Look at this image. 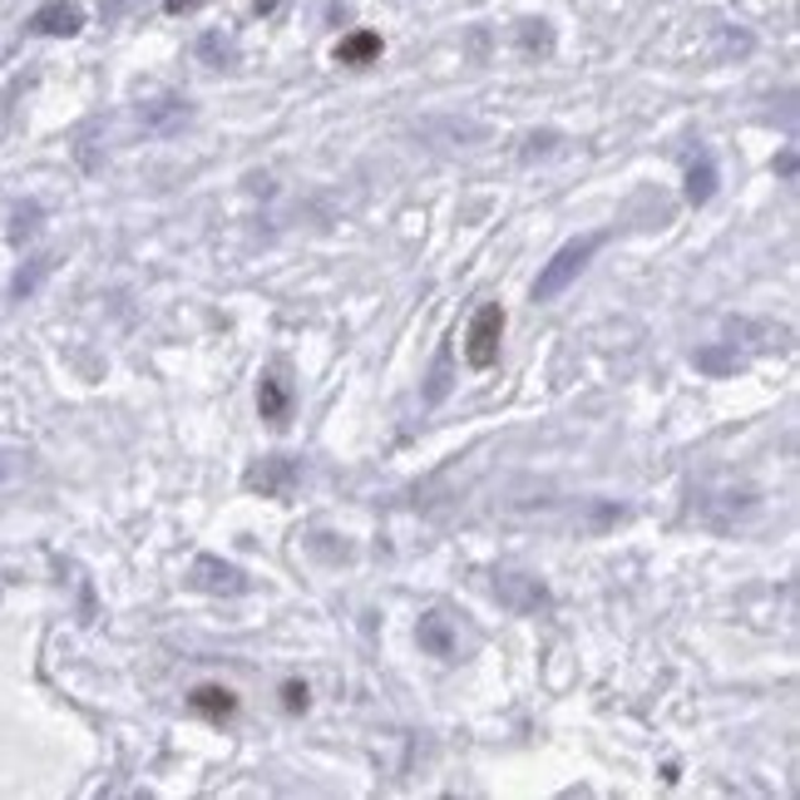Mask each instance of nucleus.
I'll use <instances>...</instances> for the list:
<instances>
[{"label": "nucleus", "mask_w": 800, "mask_h": 800, "mask_svg": "<svg viewBox=\"0 0 800 800\" xmlns=\"http://www.w3.org/2000/svg\"><path fill=\"white\" fill-rule=\"evenodd\" d=\"M697 365L701 371H711V375H721V371H736V351H721V346H707V351H697Z\"/></svg>", "instance_id": "obj_14"}, {"label": "nucleus", "mask_w": 800, "mask_h": 800, "mask_svg": "<svg viewBox=\"0 0 800 800\" xmlns=\"http://www.w3.org/2000/svg\"><path fill=\"white\" fill-rule=\"evenodd\" d=\"M420 647L430 657H454V628L444 612H425L420 618Z\"/></svg>", "instance_id": "obj_8"}, {"label": "nucleus", "mask_w": 800, "mask_h": 800, "mask_svg": "<svg viewBox=\"0 0 800 800\" xmlns=\"http://www.w3.org/2000/svg\"><path fill=\"white\" fill-rule=\"evenodd\" d=\"M494 598H499L504 608H514V612L549 608V588H543L539 578H523V573H499V578H494Z\"/></svg>", "instance_id": "obj_3"}, {"label": "nucleus", "mask_w": 800, "mask_h": 800, "mask_svg": "<svg viewBox=\"0 0 800 800\" xmlns=\"http://www.w3.org/2000/svg\"><path fill=\"white\" fill-rule=\"evenodd\" d=\"M124 10V0H104V15H119Z\"/></svg>", "instance_id": "obj_19"}, {"label": "nucleus", "mask_w": 800, "mask_h": 800, "mask_svg": "<svg viewBox=\"0 0 800 800\" xmlns=\"http://www.w3.org/2000/svg\"><path fill=\"white\" fill-rule=\"evenodd\" d=\"M711 193H717V164H711V154H701L687 168V203L701 207V203H711Z\"/></svg>", "instance_id": "obj_9"}, {"label": "nucleus", "mask_w": 800, "mask_h": 800, "mask_svg": "<svg viewBox=\"0 0 800 800\" xmlns=\"http://www.w3.org/2000/svg\"><path fill=\"white\" fill-rule=\"evenodd\" d=\"M302 480V470H296V460H286V454H272V460H262L252 474H247V484L262 494H272V499H286V489Z\"/></svg>", "instance_id": "obj_6"}, {"label": "nucleus", "mask_w": 800, "mask_h": 800, "mask_svg": "<svg viewBox=\"0 0 800 800\" xmlns=\"http://www.w3.org/2000/svg\"><path fill=\"white\" fill-rule=\"evenodd\" d=\"M198 55H203V65H233V40L207 30V35L198 40Z\"/></svg>", "instance_id": "obj_13"}, {"label": "nucleus", "mask_w": 800, "mask_h": 800, "mask_svg": "<svg viewBox=\"0 0 800 800\" xmlns=\"http://www.w3.org/2000/svg\"><path fill=\"white\" fill-rule=\"evenodd\" d=\"M188 701H193V711H203V717H213V721H223L237 711V697L227 687H198Z\"/></svg>", "instance_id": "obj_11"}, {"label": "nucleus", "mask_w": 800, "mask_h": 800, "mask_svg": "<svg viewBox=\"0 0 800 800\" xmlns=\"http://www.w3.org/2000/svg\"><path fill=\"white\" fill-rule=\"evenodd\" d=\"M257 410H262L267 425H286V415H292V385L282 375H262L257 381Z\"/></svg>", "instance_id": "obj_7"}, {"label": "nucleus", "mask_w": 800, "mask_h": 800, "mask_svg": "<svg viewBox=\"0 0 800 800\" xmlns=\"http://www.w3.org/2000/svg\"><path fill=\"white\" fill-rule=\"evenodd\" d=\"M30 30L35 35H55V40H69L84 30V10L75 5V0H45V5L30 15Z\"/></svg>", "instance_id": "obj_4"}, {"label": "nucleus", "mask_w": 800, "mask_h": 800, "mask_svg": "<svg viewBox=\"0 0 800 800\" xmlns=\"http://www.w3.org/2000/svg\"><path fill=\"white\" fill-rule=\"evenodd\" d=\"M499 341H504V306L499 302H484L480 312L470 316V331H464V361L474 371H489L499 361Z\"/></svg>", "instance_id": "obj_2"}, {"label": "nucleus", "mask_w": 800, "mask_h": 800, "mask_svg": "<svg viewBox=\"0 0 800 800\" xmlns=\"http://www.w3.org/2000/svg\"><path fill=\"white\" fill-rule=\"evenodd\" d=\"M40 227V207L35 203H25V207H15V227H10V243H25L30 233Z\"/></svg>", "instance_id": "obj_15"}, {"label": "nucleus", "mask_w": 800, "mask_h": 800, "mask_svg": "<svg viewBox=\"0 0 800 800\" xmlns=\"http://www.w3.org/2000/svg\"><path fill=\"white\" fill-rule=\"evenodd\" d=\"M602 237H608V233H588V237H573V243H563L559 252L543 262L539 282H533V302H553V296H559L563 286H568L573 277L588 267V257L602 247Z\"/></svg>", "instance_id": "obj_1"}, {"label": "nucleus", "mask_w": 800, "mask_h": 800, "mask_svg": "<svg viewBox=\"0 0 800 800\" xmlns=\"http://www.w3.org/2000/svg\"><path fill=\"white\" fill-rule=\"evenodd\" d=\"M198 0H168V10H173V15H183V10H193Z\"/></svg>", "instance_id": "obj_18"}, {"label": "nucleus", "mask_w": 800, "mask_h": 800, "mask_svg": "<svg viewBox=\"0 0 800 800\" xmlns=\"http://www.w3.org/2000/svg\"><path fill=\"white\" fill-rule=\"evenodd\" d=\"M282 701H286V711H306V687H302V681H286Z\"/></svg>", "instance_id": "obj_17"}, {"label": "nucleus", "mask_w": 800, "mask_h": 800, "mask_svg": "<svg viewBox=\"0 0 800 800\" xmlns=\"http://www.w3.org/2000/svg\"><path fill=\"white\" fill-rule=\"evenodd\" d=\"M375 55H381V35H375V30H356V35H346L341 45H336V59H341V65H371Z\"/></svg>", "instance_id": "obj_10"}, {"label": "nucleus", "mask_w": 800, "mask_h": 800, "mask_svg": "<svg viewBox=\"0 0 800 800\" xmlns=\"http://www.w3.org/2000/svg\"><path fill=\"white\" fill-rule=\"evenodd\" d=\"M49 272H55V257H30V262L20 267L15 277H10V296H30Z\"/></svg>", "instance_id": "obj_12"}, {"label": "nucleus", "mask_w": 800, "mask_h": 800, "mask_svg": "<svg viewBox=\"0 0 800 800\" xmlns=\"http://www.w3.org/2000/svg\"><path fill=\"white\" fill-rule=\"evenodd\" d=\"M523 45H529V49H549L553 45L549 25H543V20H523Z\"/></svg>", "instance_id": "obj_16"}, {"label": "nucleus", "mask_w": 800, "mask_h": 800, "mask_svg": "<svg viewBox=\"0 0 800 800\" xmlns=\"http://www.w3.org/2000/svg\"><path fill=\"white\" fill-rule=\"evenodd\" d=\"M193 588H203V593H243L247 588V573L237 568V563H223V559H213V553H203V559H193Z\"/></svg>", "instance_id": "obj_5"}]
</instances>
